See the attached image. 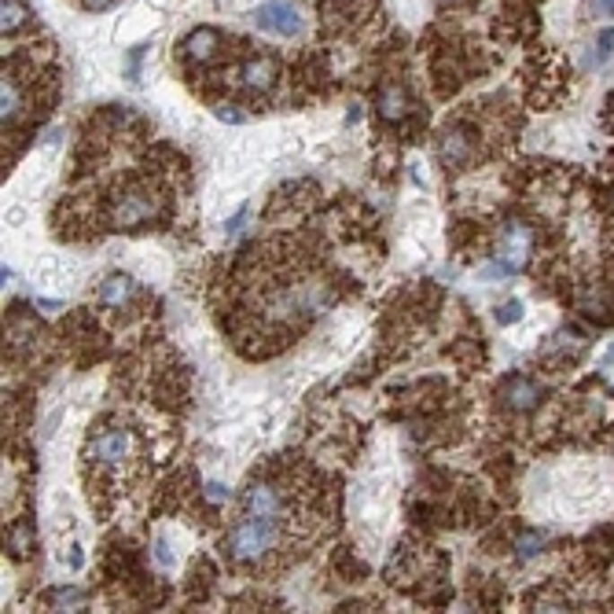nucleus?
Masks as SVG:
<instances>
[{"mask_svg":"<svg viewBox=\"0 0 614 614\" xmlns=\"http://www.w3.org/2000/svg\"><path fill=\"white\" fill-rule=\"evenodd\" d=\"M133 280L129 276H107L103 284H100V302L103 305H126L129 298H133Z\"/></svg>","mask_w":614,"mask_h":614,"instance_id":"12","label":"nucleus"},{"mask_svg":"<svg viewBox=\"0 0 614 614\" xmlns=\"http://www.w3.org/2000/svg\"><path fill=\"white\" fill-rule=\"evenodd\" d=\"M250 19L258 30L276 33V37H298L302 33V15L287 4V0H268V4H261Z\"/></svg>","mask_w":614,"mask_h":614,"instance_id":"6","label":"nucleus"},{"mask_svg":"<svg viewBox=\"0 0 614 614\" xmlns=\"http://www.w3.org/2000/svg\"><path fill=\"white\" fill-rule=\"evenodd\" d=\"M464 4H471V0H442V8H464Z\"/></svg>","mask_w":614,"mask_h":614,"instance_id":"25","label":"nucleus"},{"mask_svg":"<svg viewBox=\"0 0 614 614\" xmlns=\"http://www.w3.org/2000/svg\"><path fill=\"white\" fill-rule=\"evenodd\" d=\"M533 250V232L522 221H508L501 228V240H496V261H501L504 273H522Z\"/></svg>","mask_w":614,"mask_h":614,"instance_id":"3","label":"nucleus"},{"mask_svg":"<svg viewBox=\"0 0 614 614\" xmlns=\"http://www.w3.org/2000/svg\"><path fill=\"white\" fill-rule=\"evenodd\" d=\"M240 224H243V214H236L232 221H228V236H236V232H240Z\"/></svg>","mask_w":614,"mask_h":614,"instance_id":"23","label":"nucleus"},{"mask_svg":"<svg viewBox=\"0 0 614 614\" xmlns=\"http://www.w3.org/2000/svg\"><path fill=\"white\" fill-rule=\"evenodd\" d=\"M133 452V434L129 431H103L100 438H92L89 456L100 460V464H122V460Z\"/></svg>","mask_w":614,"mask_h":614,"instance_id":"10","label":"nucleus"},{"mask_svg":"<svg viewBox=\"0 0 614 614\" xmlns=\"http://www.w3.org/2000/svg\"><path fill=\"white\" fill-rule=\"evenodd\" d=\"M140 59H144V48H133V56H129V82H136V74H140Z\"/></svg>","mask_w":614,"mask_h":614,"instance_id":"21","label":"nucleus"},{"mask_svg":"<svg viewBox=\"0 0 614 614\" xmlns=\"http://www.w3.org/2000/svg\"><path fill=\"white\" fill-rule=\"evenodd\" d=\"M496 398H501V405L508 412H530V408H537V401H541V387H537L533 379H526V375H512V379L501 382Z\"/></svg>","mask_w":614,"mask_h":614,"instance_id":"9","label":"nucleus"},{"mask_svg":"<svg viewBox=\"0 0 614 614\" xmlns=\"http://www.w3.org/2000/svg\"><path fill=\"white\" fill-rule=\"evenodd\" d=\"M276 545H280V519H273V515H250V519L236 522L224 541L228 556L236 563H254L265 552H273Z\"/></svg>","mask_w":614,"mask_h":614,"instance_id":"1","label":"nucleus"},{"mask_svg":"<svg viewBox=\"0 0 614 614\" xmlns=\"http://www.w3.org/2000/svg\"><path fill=\"white\" fill-rule=\"evenodd\" d=\"M522 317V302H508V305H501V310H496V320H501V324H515Z\"/></svg>","mask_w":614,"mask_h":614,"instance_id":"17","label":"nucleus"},{"mask_svg":"<svg viewBox=\"0 0 614 614\" xmlns=\"http://www.w3.org/2000/svg\"><path fill=\"white\" fill-rule=\"evenodd\" d=\"M45 603H52L56 610H66V607H78V603H82V592H78V589H52V592L45 596Z\"/></svg>","mask_w":614,"mask_h":614,"instance_id":"15","label":"nucleus"},{"mask_svg":"<svg viewBox=\"0 0 614 614\" xmlns=\"http://www.w3.org/2000/svg\"><path fill=\"white\" fill-rule=\"evenodd\" d=\"M276 78H280V63H276L273 56H250V59H243L240 70H236V85H240L247 96H265V92H273Z\"/></svg>","mask_w":614,"mask_h":614,"instance_id":"4","label":"nucleus"},{"mask_svg":"<svg viewBox=\"0 0 614 614\" xmlns=\"http://www.w3.org/2000/svg\"><path fill=\"white\" fill-rule=\"evenodd\" d=\"M592 12L596 15H614V0H592Z\"/></svg>","mask_w":614,"mask_h":614,"instance_id":"22","label":"nucleus"},{"mask_svg":"<svg viewBox=\"0 0 614 614\" xmlns=\"http://www.w3.org/2000/svg\"><path fill=\"white\" fill-rule=\"evenodd\" d=\"M438 159L442 166H464L475 159V129L468 122H449L438 133Z\"/></svg>","mask_w":614,"mask_h":614,"instance_id":"5","label":"nucleus"},{"mask_svg":"<svg viewBox=\"0 0 614 614\" xmlns=\"http://www.w3.org/2000/svg\"><path fill=\"white\" fill-rule=\"evenodd\" d=\"M541 548H545V533H537V530H526L519 541H515V556L519 559H533Z\"/></svg>","mask_w":614,"mask_h":614,"instance_id":"13","label":"nucleus"},{"mask_svg":"<svg viewBox=\"0 0 614 614\" xmlns=\"http://www.w3.org/2000/svg\"><path fill=\"white\" fill-rule=\"evenodd\" d=\"M82 4H85V12H107L118 4V0H82Z\"/></svg>","mask_w":614,"mask_h":614,"instance_id":"20","label":"nucleus"},{"mask_svg":"<svg viewBox=\"0 0 614 614\" xmlns=\"http://www.w3.org/2000/svg\"><path fill=\"white\" fill-rule=\"evenodd\" d=\"M70 566H74V570L82 566V548H78V545H74V552H70Z\"/></svg>","mask_w":614,"mask_h":614,"instance_id":"24","label":"nucleus"},{"mask_svg":"<svg viewBox=\"0 0 614 614\" xmlns=\"http://www.w3.org/2000/svg\"><path fill=\"white\" fill-rule=\"evenodd\" d=\"M243 508H247V515H273V519H280L284 515V493L276 486L258 482V486L247 489Z\"/></svg>","mask_w":614,"mask_h":614,"instance_id":"11","label":"nucleus"},{"mask_svg":"<svg viewBox=\"0 0 614 614\" xmlns=\"http://www.w3.org/2000/svg\"><path fill=\"white\" fill-rule=\"evenodd\" d=\"M206 496H210L214 504H224V501H228V489H224L221 482H210V486H206Z\"/></svg>","mask_w":614,"mask_h":614,"instance_id":"19","label":"nucleus"},{"mask_svg":"<svg viewBox=\"0 0 614 614\" xmlns=\"http://www.w3.org/2000/svg\"><path fill=\"white\" fill-rule=\"evenodd\" d=\"M214 118H221V122H228V126H243L247 114H243V110H232L228 103H214Z\"/></svg>","mask_w":614,"mask_h":614,"instance_id":"16","label":"nucleus"},{"mask_svg":"<svg viewBox=\"0 0 614 614\" xmlns=\"http://www.w3.org/2000/svg\"><path fill=\"white\" fill-rule=\"evenodd\" d=\"M607 364H614V346H610V350H607Z\"/></svg>","mask_w":614,"mask_h":614,"instance_id":"26","label":"nucleus"},{"mask_svg":"<svg viewBox=\"0 0 614 614\" xmlns=\"http://www.w3.org/2000/svg\"><path fill=\"white\" fill-rule=\"evenodd\" d=\"M159 210H162L159 191L151 188V184H133V188H126V191H118V196H114V203H110V224L114 228H136V224L155 221Z\"/></svg>","mask_w":614,"mask_h":614,"instance_id":"2","label":"nucleus"},{"mask_svg":"<svg viewBox=\"0 0 614 614\" xmlns=\"http://www.w3.org/2000/svg\"><path fill=\"white\" fill-rule=\"evenodd\" d=\"M8 545H12L15 556L30 552V548H33V530H30V526H12V530H8Z\"/></svg>","mask_w":614,"mask_h":614,"instance_id":"14","label":"nucleus"},{"mask_svg":"<svg viewBox=\"0 0 614 614\" xmlns=\"http://www.w3.org/2000/svg\"><path fill=\"white\" fill-rule=\"evenodd\" d=\"M596 45H600V63H603V59L614 52V26H610V30H600V41H596Z\"/></svg>","mask_w":614,"mask_h":614,"instance_id":"18","label":"nucleus"},{"mask_svg":"<svg viewBox=\"0 0 614 614\" xmlns=\"http://www.w3.org/2000/svg\"><path fill=\"white\" fill-rule=\"evenodd\" d=\"M412 96L405 92V85L401 82H382L379 85V92H375V110H379V118L382 122H390V126H398V122H405L408 114H412Z\"/></svg>","mask_w":614,"mask_h":614,"instance_id":"7","label":"nucleus"},{"mask_svg":"<svg viewBox=\"0 0 614 614\" xmlns=\"http://www.w3.org/2000/svg\"><path fill=\"white\" fill-rule=\"evenodd\" d=\"M221 33L214 26H196L184 41H180V56L188 66H203V63H214V56L221 52Z\"/></svg>","mask_w":614,"mask_h":614,"instance_id":"8","label":"nucleus"}]
</instances>
